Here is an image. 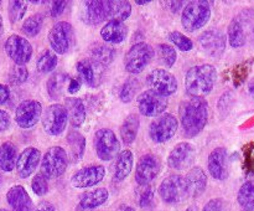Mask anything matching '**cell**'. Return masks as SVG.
<instances>
[{
	"label": "cell",
	"mask_w": 254,
	"mask_h": 211,
	"mask_svg": "<svg viewBox=\"0 0 254 211\" xmlns=\"http://www.w3.org/2000/svg\"><path fill=\"white\" fill-rule=\"evenodd\" d=\"M139 81L136 78H129L126 83L123 84L121 89V93H119V97H121V101L124 102V103H129L134 99V97L136 96V92L139 89Z\"/></svg>",
	"instance_id": "40"
},
{
	"label": "cell",
	"mask_w": 254,
	"mask_h": 211,
	"mask_svg": "<svg viewBox=\"0 0 254 211\" xmlns=\"http://www.w3.org/2000/svg\"><path fill=\"white\" fill-rule=\"evenodd\" d=\"M201 50L211 57H220L226 50V36L220 30H207L198 37Z\"/></svg>",
	"instance_id": "18"
},
{
	"label": "cell",
	"mask_w": 254,
	"mask_h": 211,
	"mask_svg": "<svg viewBox=\"0 0 254 211\" xmlns=\"http://www.w3.org/2000/svg\"><path fill=\"white\" fill-rule=\"evenodd\" d=\"M208 170L216 180H225L228 176L227 150L226 148H216L208 155Z\"/></svg>",
	"instance_id": "21"
},
{
	"label": "cell",
	"mask_w": 254,
	"mask_h": 211,
	"mask_svg": "<svg viewBox=\"0 0 254 211\" xmlns=\"http://www.w3.org/2000/svg\"><path fill=\"white\" fill-rule=\"evenodd\" d=\"M67 121L68 116L64 106L59 103L51 104L42 116V127L50 136H60L66 129Z\"/></svg>",
	"instance_id": "10"
},
{
	"label": "cell",
	"mask_w": 254,
	"mask_h": 211,
	"mask_svg": "<svg viewBox=\"0 0 254 211\" xmlns=\"http://www.w3.org/2000/svg\"><path fill=\"white\" fill-rule=\"evenodd\" d=\"M168 5H171V6H169L170 7L171 11L178 12L179 10H180V7L184 5V2L183 1H169Z\"/></svg>",
	"instance_id": "54"
},
{
	"label": "cell",
	"mask_w": 254,
	"mask_h": 211,
	"mask_svg": "<svg viewBox=\"0 0 254 211\" xmlns=\"http://www.w3.org/2000/svg\"><path fill=\"white\" fill-rule=\"evenodd\" d=\"M66 1H54L52 2V6H51V16L52 17H57L64 11L66 9Z\"/></svg>",
	"instance_id": "49"
},
{
	"label": "cell",
	"mask_w": 254,
	"mask_h": 211,
	"mask_svg": "<svg viewBox=\"0 0 254 211\" xmlns=\"http://www.w3.org/2000/svg\"><path fill=\"white\" fill-rule=\"evenodd\" d=\"M10 97V89L9 87L5 86V84L0 83V104H4L5 102H7Z\"/></svg>",
	"instance_id": "51"
},
{
	"label": "cell",
	"mask_w": 254,
	"mask_h": 211,
	"mask_svg": "<svg viewBox=\"0 0 254 211\" xmlns=\"http://www.w3.org/2000/svg\"><path fill=\"white\" fill-rule=\"evenodd\" d=\"M202 211H227V206L223 199L216 198L211 199L205 206H203Z\"/></svg>",
	"instance_id": "47"
},
{
	"label": "cell",
	"mask_w": 254,
	"mask_h": 211,
	"mask_svg": "<svg viewBox=\"0 0 254 211\" xmlns=\"http://www.w3.org/2000/svg\"><path fill=\"white\" fill-rule=\"evenodd\" d=\"M0 180H1V178H0Z\"/></svg>",
	"instance_id": "61"
},
{
	"label": "cell",
	"mask_w": 254,
	"mask_h": 211,
	"mask_svg": "<svg viewBox=\"0 0 254 211\" xmlns=\"http://www.w3.org/2000/svg\"><path fill=\"white\" fill-rule=\"evenodd\" d=\"M179 128L176 117L171 113L161 114L156 117L149 127V136L155 143H165L175 136Z\"/></svg>",
	"instance_id": "8"
},
{
	"label": "cell",
	"mask_w": 254,
	"mask_h": 211,
	"mask_svg": "<svg viewBox=\"0 0 254 211\" xmlns=\"http://www.w3.org/2000/svg\"><path fill=\"white\" fill-rule=\"evenodd\" d=\"M156 55H158L159 62L166 67H173L176 62V57H178L176 50L166 44L159 45L158 49H156Z\"/></svg>",
	"instance_id": "39"
},
{
	"label": "cell",
	"mask_w": 254,
	"mask_h": 211,
	"mask_svg": "<svg viewBox=\"0 0 254 211\" xmlns=\"http://www.w3.org/2000/svg\"><path fill=\"white\" fill-rule=\"evenodd\" d=\"M195 158V146L188 141H181L169 154L168 165L175 170H184L192 165Z\"/></svg>",
	"instance_id": "14"
},
{
	"label": "cell",
	"mask_w": 254,
	"mask_h": 211,
	"mask_svg": "<svg viewBox=\"0 0 254 211\" xmlns=\"http://www.w3.org/2000/svg\"><path fill=\"white\" fill-rule=\"evenodd\" d=\"M106 175V169L103 165H89L79 169L71 178L72 186L78 189L91 188L103 180Z\"/></svg>",
	"instance_id": "17"
},
{
	"label": "cell",
	"mask_w": 254,
	"mask_h": 211,
	"mask_svg": "<svg viewBox=\"0 0 254 211\" xmlns=\"http://www.w3.org/2000/svg\"><path fill=\"white\" fill-rule=\"evenodd\" d=\"M251 70V61L245 62L242 65H238L237 69L235 70V84L236 86H240L243 81L246 79V77L248 76Z\"/></svg>",
	"instance_id": "46"
},
{
	"label": "cell",
	"mask_w": 254,
	"mask_h": 211,
	"mask_svg": "<svg viewBox=\"0 0 254 211\" xmlns=\"http://www.w3.org/2000/svg\"><path fill=\"white\" fill-rule=\"evenodd\" d=\"M5 52L15 65H25L31 60L32 46L25 37L11 35L5 41Z\"/></svg>",
	"instance_id": "13"
},
{
	"label": "cell",
	"mask_w": 254,
	"mask_h": 211,
	"mask_svg": "<svg viewBox=\"0 0 254 211\" xmlns=\"http://www.w3.org/2000/svg\"><path fill=\"white\" fill-rule=\"evenodd\" d=\"M109 198V193L106 188H97L94 190L84 193L79 200V208L82 210H92L103 205Z\"/></svg>",
	"instance_id": "28"
},
{
	"label": "cell",
	"mask_w": 254,
	"mask_h": 211,
	"mask_svg": "<svg viewBox=\"0 0 254 211\" xmlns=\"http://www.w3.org/2000/svg\"><path fill=\"white\" fill-rule=\"evenodd\" d=\"M67 143H68L69 149H71V155L73 161L81 160L86 149V139L79 132L72 131L67 136Z\"/></svg>",
	"instance_id": "34"
},
{
	"label": "cell",
	"mask_w": 254,
	"mask_h": 211,
	"mask_svg": "<svg viewBox=\"0 0 254 211\" xmlns=\"http://www.w3.org/2000/svg\"><path fill=\"white\" fill-rule=\"evenodd\" d=\"M6 201L11 211H31L32 200L22 185H14L6 193Z\"/></svg>",
	"instance_id": "22"
},
{
	"label": "cell",
	"mask_w": 254,
	"mask_h": 211,
	"mask_svg": "<svg viewBox=\"0 0 254 211\" xmlns=\"http://www.w3.org/2000/svg\"><path fill=\"white\" fill-rule=\"evenodd\" d=\"M217 79V71L210 64L191 67L185 76L186 93L191 98H203L211 93Z\"/></svg>",
	"instance_id": "2"
},
{
	"label": "cell",
	"mask_w": 254,
	"mask_h": 211,
	"mask_svg": "<svg viewBox=\"0 0 254 211\" xmlns=\"http://www.w3.org/2000/svg\"><path fill=\"white\" fill-rule=\"evenodd\" d=\"M31 188H32V191H34L37 196L46 195L47 191H49L47 179H45L41 174H37V175H35L34 179H32Z\"/></svg>",
	"instance_id": "44"
},
{
	"label": "cell",
	"mask_w": 254,
	"mask_h": 211,
	"mask_svg": "<svg viewBox=\"0 0 254 211\" xmlns=\"http://www.w3.org/2000/svg\"><path fill=\"white\" fill-rule=\"evenodd\" d=\"M27 10V2L22 0H12L9 2V19L12 24L20 21Z\"/></svg>",
	"instance_id": "41"
},
{
	"label": "cell",
	"mask_w": 254,
	"mask_h": 211,
	"mask_svg": "<svg viewBox=\"0 0 254 211\" xmlns=\"http://www.w3.org/2000/svg\"><path fill=\"white\" fill-rule=\"evenodd\" d=\"M169 39H170V41L173 42L179 50H181V51H190L193 47V42L180 31L170 32Z\"/></svg>",
	"instance_id": "42"
},
{
	"label": "cell",
	"mask_w": 254,
	"mask_h": 211,
	"mask_svg": "<svg viewBox=\"0 0 254 211\" xmlns=\"http://www.w3.org/2000/svg\"><path fill=\"white\" fill-rule=\"evenodd\" d=\"M49 42L56 54L64 55L68 52L73 42V27L69 22L60 21L52 26L49 32Z\"/></svg>",
	"instance_id": "9"
},
{
	"label": "cell",
	"mask_w": 254,
	"mask_h": 211,
	"mask_svg": "<svg viewBox=\"0 0 254 211\" xmlns=\"http://www.w3.org/2000/svg\"><path fill=\"white\" fill-rule=\"evenodd\" d=\"M134 164V156L131 150L126 149L118 154L117 156L116 164H114V179L117 181H122L130 174L131 169H133Z\"/></svg>",
	"instance_id": "29"
},
{
	"label": "cell",
	"mask_w": 254,
	"mask_h": 211,
	"mask_svg": "<svg viewBox=\"0 0 254 211\" xmlns=\"http://www.w3.org/2000/svg\"><path fill=\"white\" fill-rule=\"evenodd\" d=\"M107 7H108V17L117 21H122L128 19L131 14V5L129 1L124 0H112L107 1Z\"/></svg>",
	"instance_id": "33"
},
{
	"label": "cell",
	"mask_w": 254,
	"mask_h": 211,
	"mask_svg": "<svg viewBox=\"0 0 254 211\" xmlns=\"http://www.w3.org/2000/svg\"><path fill=\"white\" fill-rule=\"evenodd\" d=\"M233 97L231 92H226L220 99V103H218V109L222 114H226L228 112V109L231 108V104H232Z\"/></svg>",
	"instance_id": "48"
},
{
	"label": "cell",
	"mask_w": 254,
	"mask_h": 211,
	"mask_svg": "<svg viewBox=\"0 0 254 211\" xmlns=\"http://www.w3.org/2000/svg\"><path fill=\"white\" fill-rule=\"evenodd\" d=\"M139 124H140V119L136 114H130L124 119L121 127V137L124 144L129 145L135 141L138 136Z\"/></svg>",
	"instance_id": "32"
},
{
	"label": "cell",
	"mask_w": 254,
	"mask_h": 211,
	"mask_svg": "<svg viewBox=\"0 0 254 211\" xmlns=\"http://www.w3.org/2000/svg\"><path fill=\"white\" fill-rule=\"evenodd\" d=\"M185 211H198V209H197V206L192 205V206H189Z\"/></svg>",
	"instance_id": "57"
},
{
	"label": "cell",
	"mask_w": 254,
	"mask_h": 211,
	"mask_svg": "<svg viewBox=\"0 0 254 211\" xmlns=\"http://www.w3.org/2000/svg\"><path fill=\"white\" fill-rule=\"evenodd\" d=\"M248 92H250L251 96H252L253 98H254V81L251 82L250 86H248Z\"/></svg>",
	"instance_id": "56"
},
{
	"label": "cell",
	"mask_w": 254,
	"mask_h": 211,
	"mask_svg": "<svg viewBox=\"0 0 254 211\" xmlns=\"http://www.w3.org/2000/svg\"><path fill=\"white\" fill-rule=\"evenodd\" d=\"M93 144L98 158L104 161L116 158L121 149V143H119L116 133L108 128H102L96 132Z\"/></svg>",
	"instance_id": "6"
},
{
	"label": "cell",
	"mask_w": 254,
	"mask_h": 211,
	"mask_svg": "<svg viewBox=\"0 0 254 211\" xmlns=\"http://www.w3.org/2000/svg\"><path fill=\"white\" fill-rule=\"evenodd\" d=\"M0 211H7L6 209H0Z\"/></svg>",
	"instance_id": "60"
},
{
	"label": "cell",
	"mask_w": 254,
	"mask_h": 211,
	"mask_svg": "<svg viewBox=\"0 0 254 211\" xmlns=\"http://www.w3.org/2000/svg\"><path fill=\"white\" fill-rule=\"evenodd\" d=\"M57 55L51 50H44L37 57L36 67L41 73H50L57 66Z\"/></svg>",
	"instance_id": "37"
},
{
	"label": "cell",
	"mask_w": 254,
	"mask_h": 211,
	"mask_svg": "<svg viewBox=\"0 0 254 211\" xmlns=\"http://www.w3.org/2000/svg\"><path fill=\"white\" fill-rule=\"evenodd\" d=\"M77 72L82 81L89 87H98L103 79L104 66L92 59H83L77 62Z\"/></svg>",
	"instance_id": "19"
},
{
	"label": "cell",
	"mask_w": 254,
	"mask_h": 211,
	"mask_svg": "<svg viewBox=\"0 0 254 211\" xmlns=\"http://www.w3.org/2000/svg\"><path fill=\"white\" fill-rule=\"evenodd\" d=\"M211 17V7L207 1H191L184 7L181 15V24L184 29L193 32L201 29Z\"/></svg>",
	"instance_id": "3"
},
{
	"label": "cell",
	"mask_w": 254,
	"mask_h": 211,
	"mask_svg": "<svg viewBox=\"0 0 254 211\" xmlns=\"http://www.w3.org/2000/svg\"><path fill=\"white\" fill-rule=\"evenodd\" d=\"M42 25H44V16H42V14H35L25 20L21 30L26 36L35 37L41 31Z\"/></svg>",
	"instance_id": "38"
},
{
	"label": "cell",
	"mask_w": 254,
	"mask_h": 211,
	"mask_svg": "<svg viewBox=\"0 0 254 211\" xmlns=\"http://www.w3.org/2000/svg\"><path fill=\"white\" fill-rule=\"evenodd\" d=\"M68 159L67 153L61 146L47 149L41 160V175L45 179L60 178L66 171Z\"/></svg>",
	"instance_id": "5"
},
{
	"label": "cell",
	"mask_w": 254,
	"mask_h": 211,
	"mask_svg": "<svg viewBox=\"0 0 254 211\" xmlns=\"http://www.w3.org/2000/svg\"><path fill=\"white\" fill-rule=\"evenodd\" d=\"M154 203V190L150 186H146L143 191L140 193L139 196V205L141 209H150Z\"/></svg>",
	"instance_id": "45"
},
{
	"label": "cell",
	"mask_w": 254,
	"mask_h": 211,
	"mask_svg": "<svg viewBox=\"0 0 254 211\" xmlns=\"http://www.w3.org/2000/svg\"><path fill=\"white\" fill-rule=\"evenodd\" d=\"M29 78V71L24 65H15L10 69L9 81L12 84H21Z\"/></svg>",
	"instance_id": "43"
},
{
	"label": "cell",
	"mask_w": 254,
	"mask_h": 211,
	"mask_svg": "<svg viewBox=\"0 0 254 211\" xmlns=\"http://www.w3.org/2000/svg\"><path fill=\"white\" fill-rule=\"evenodd\" d=\"M168 97L158 93L154 89H148L138 97V108L143 116L156 117L168 108Z\"/></svg>",
	"instance_id": "11"
},
{
	"label": "cell",
	"mask_w": 254,
	"mask_h": 211,
	"mask_svg": "<svg viewBox=\"0 0 254 211\" xmlns=\"http://www.w3.org/2000/svg\"><path fill=\"white\" fill-rule=\"evenodd\" d=\"M17 149L11 141H5L0 145V169L11 171L16 166Z\"/></svg>",
	"instance_id": "30"
},
{
	"label": "cell",
	"mask_w": 254,
	"mask_h": 211,
	"mask_svg": "<svg viewBox=\"0 0 254 211\" xmlns=\"http://www.w3.org/2000/svg\"><path fill=\"white\" fill-rule=\"evenodd\" d=\"M237 201L245 211H254V184L248 181L238 190Z\"/></svg>",
	"instance_id": "35"
},
{
	"label": "cell",
	"mask_w": 254,
	"mask_h": 211,
	"mask_svg": "<svg viewBox=\"0 0 254 211\" xmlns=\"http://www.w3.org/2000/svg\"><path fill=\"white\" fill-rule=\"evenodd\" d=\"M40 159H41V151L37 148L30 146V148L24 149L22 153L17 156L16 166H15L17 175L21 179H26L32 175V173L36 170L37 165H39Z\"/></svg>",
	"instance_id": "20"
},
{
	"label": "cell",
	"mask_w": 254,
	"mask_h": 211,
	"mask_svg": "<svg viewBox=\"0 0 254 211\" xmlns=\"http://www.w3.org/2000/svg\"><path fill=\"white\" fill-rule=\"evenodd\" d=\"M35 211H56L55 206L51 203H47V201H42L37 205V208L35 209Z\"/></svg>",
	"instance_id": "53"
},
{
	"label": "cell",
	"mask_w": 254,
	"mask_h": 211,
	"mask_svg": "<svg viewBox=\"0 0 254 211\" xmlns=\"http://www.w3.org/2000/svg\"><path fill=\"white\" fill-rule=\"evenodd\" d=\"M154 49L146 42H136L130 47L124 57V66L127 72L133 74H138L145 70L154 59Z\"/></svg>",
	"instance_id": "4"
},
{
	"label": "cell",
	"mask_w": 254,
	"mask_h": 211,
	"mask_svg": "<svg viewBox=\"0 0 254 211\" xmlns=\"http://www.w3.org/2000/svg\"><path fill=\"white\" fill-rule=\"evenodd\" d=\"M135 2H136V5H146V4H149L150 1H139L138 0V1H135Z\"/></svg>",
	"instance_id": "59"
},
{
	"label": "cell",
	"mask_w": 254,
	"mask_h": 211,
	"mask_svg": "<svg viewBox=\"0 0 254 211\" xmlns=\"http://www.w3.org/2000/svg\"><path fill=\"white\" fill-rule=\"evenodd\" d=\"M116 211H135V209L129 205H121Z\"/></svg>",
	"instance_id": "55"
},
{
	"label": "cell",
	"mask_w": 254,
	"mask_h": 211,
	"mask_svg": "<svg viewBox=\"0 0 254 211\" xmlns=\"http://www.w3.org/2000/svg\"><path fill=\"white\" fill-rule=\"evenodd\" d=\"M146 82L151 87V89L165 97L175 93L178 89V81L175 77L163 69L153 70L146 77Z\"/></svg>",
	"instance_id": "15"
},
{
	"label": "cell",
	"mask_w": 254,
	"mask_h": 211,
	"mask_svg": "<svg viewBox=\"0 0 254 211\" xmlns=\"http://www.w3.org/2000/svg\"><path fill=\"white\" fill-rule=\"evenodd\" d=\"M42 116V106L35 99H26L17 106L15 111V122L20 128L29 129L36 126Z\"/></svg>",
	"instance_id": "12"
},
{
	"label": "cell",
	"mask_w": 254,
	"mask_h": 211,
	"mask_svg": "<svg viewBox=\"0 0 254 211\" xmlns=\"http://www.w3.org/2000/svg\"><path fill=\"white\" fill-rule=\"evenodd\" d=\"M2 31H4V26H2V19L0 16V35L2 34Z\"/></svg>",
	"instance_id": "58"
},
{
	"label": "cell",
	"mask_w": 254,
	"mask_h": 211,
	"mask_svg": "<svg viewBox=\"0 0 254 211\" xmlns=\"http://www.w3.org/2000/svg\"><path fill=\"white\" fill-rule=\"evenodd\" d=\"M64 108L72 126L79 128L86 121V107L82 99L77 97H67L64 99Z\"/></svg>",
	"instance_id": "26"
},
{
	"label": "cell",
	"mask_w": 254,
	"mask_h": 211,
	"mask_svg": "<svg viewBox=\"0 0 254 211\" xmlns=\"http://www.w3.org/2000/svg\"><path fill=\"white\" fill-rule=\"evenodd\" d=\"M82 19L88 25H98L108 19L107 1H86L84 2Z\"/></svg>",
	"instance_id": "23"
},
{
	"label": "cell",
	"mask_w": 254,
	"mask_h": 211,
	"mask_svg": "<svg viewBox=\"0 0 254 211\" xmlns=\"http://www.w3.org/2000/svg\"><path fill=\"white\" fill-rule=\"evenodd\" d=\"M185 180L189 195H191L192 198L202 195L203 191L206 190V186H207V176L200 166L191 168L188 175L185 176Z\"/></svg>",
	"instance_id": "24"
},
{
	"label": "cell",
	"mask_w": 254,
	"mask_h": 211,
	"mask_svg": "<svg viewBox=\"0 0 254 211\" xmlns=\"http://www.w3.org/2000/svg\"><path fill=\"white\" fill-rule=\"evenodd\" d=\"M248 22H250V19H246L242 15H238L231 21L230 26H228V40H230L231 46L235 49L246 45L247 35H246L245 24H248Z\"/></svg>",
	"instance_id": "27"
},
{
	"label": "cell",
	"mask_w": 254,
	"mask_h": 211,
	"mask_svg": "<svg viewBox=\"0 0 254 211\" xmlns=\"http://www.w3.org/2000/svg\"><path fill=\"white\" fill-rule=\"evenodd\" d=\"M128 35V27L122 21L111 20L101 30V36L108 44H121Z\"/></svg>",
	"instance_id": "25"
},
{
	"label": "cell",
	"mask_w": 254,
	"mask_h": 211,
	"mask_svg": "<svg viewBox=\"0 0 254 211\" xmlns=\"http://www.w3.org/2000/svg\"><path fill=\"white\" fill-rule=\"evenodd\" d=\"M79 88H81V83H79L78 79H76V78L69 79L68 87H67V91H68V93H71V94L77 93V92L79 91Z\"/></svg>",
	"instance_id": "52"
},
{
	"label": "cell",
	"mask_w": 254,
	"mask_h": 211,
	"mask_svg": "<svg viewBox=\"0 0 254 211\" xmlns=\"http://www.w3.org/2000/svg\"><path fill=\"white\" fill-rule=\"evenodd\" d=\"M181 127L188 138L196 137L203 131L208 121V104L205 98H190L180 109Z\"/></svg>",
	"instance_id": "1"
},
{
	"label": "cell",
	"mask_w": 254,
	"mask_h": 211,
	"mask_svg": "<svg viewBox=\"0 0 254 211\" xmlns=\"http://www.w3.org/2000/svg\"><path fill=\"white\" fill-rule=\"evenodd\" d=\"M92 60H94L96 62H98L102 66H107V65L111 64L114 59V50L112 49L108 45L103 44H97L92 47L91 50Z\"/></svg>",
	"instance_id": "36"
},
{
	"label": "cell",
	"mask_w": 254,
	"mask_h": 211,
	"mask_svg": "<svg viewBox=\"0 0 254 211\" xmlns=\"http://www.w3.org/2000/svg\"><path fill=\"white\" fill-rule=\"evenodd\" d=\"M159 195L168 204H178L189 196L186 180L181 175H170L161 181Z\"/></svg>",
	"instance_id": "7"
},
{
	"label": "cell",
	"mask_w": 254,
	"mask_h": 211,
	"mask_svg": "<svg viewBox=\"0 0 254 211\" xmlns=\"http://www.w3.org/2000/svg\"><path fill=\"white\" fill-rule=\"evenodd\" d=\"M160 171V161L154 154H145L136 164L135 181L140 186H146L158 176Z\"/></svg>",
	"instance_id": "16"
},
{
	"label": "cell",
	"mask_w": 254,
	"mask_h": 211,
	"mask_svg": "<svg viewBox=\"0 0 254 211\" xmlns=\"http://www.w3.org/2000/svg\"><path fill=\"white\" fill-rule=\"evenodd\" d=\"M10 123H11V121H10L9 113L0 109V132L6 131L10 127Z\"/></svg>",
	"instance_id": "50"
},
{
	"label": "cell",
	"mask_w": 254,
	"mask_h": 211,
	"mask_svg": "<svg viewBox=\"0 0 254 211\" xmlns=\"http://www.w3.org/2000/svg\"><path fill=\"white\" fill-rule=\"evenodd\" d=\"M69 76L64 73H54L47 81V93L52 99H57L64 96L68 87Z\"/></svg>",
	"instance_id": "31"
}]
</instances>
